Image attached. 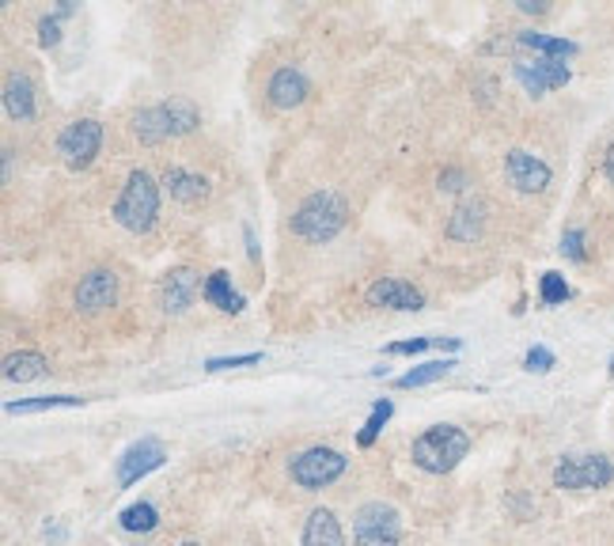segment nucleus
<instances>
[{
  "label": "nucleus",
  "mask_w": 614,
  "mask_h": 546,
  "mask_svg": "<svg viewBox=\"0 0 614 546\" xmlns=\"http://www.w3.org/2000/svg\"><path fill=\"white\" fill-rule=\"evenodd\" d=\"M202 125V110H197L194 99L186 95H171V99L156 102V107H145L130 118V130L141 145H164L171 137H186Z\"/></svg>",
  "instance_id": "obj_1"
},
{
  "label": "nucleus",
  "mask_w": 614,
  "mask_h": 546,
  "mask_svg": "<svg viewBox=\"0 0 614 546\" xmlns=\"http://www.w3.org/2000/svg\"><path fill=\"white\" fill-rule=\"evenodd\" d=\"M346 225H349V202L338 190H315V194H308L289 220L292 235H300L304 243H330Z\"/></svg>",
  "instance_id": "obj_2"
},
{
  "label": "nucleus",
  "mask_w": 614,
  "mask_h": 546,
  "mask_svg": "<svg viewBox=\"0 0 614 546\" xmlns=\"http://www.w3.org/2000/svg\"><path fill=\"white\" fill-rule=\"evenodd\" d=\"M470 452V433L459 429V425H429L418 440H413L410 456L413 466H421L425 474H448L467 459Z\"/></svg>",
  "instance_id": "obj_3"
},
{
  "label": "nucleus",
  "mask_w": 614,
  "mask_h": 546,
  "mask_svg": "<svg viewBox=\"0 0 614 546\" xmlns=\"http://www.w3.org/2000/svg\"><path fill=\"white\" fill-rule=\"evenodd\" d=\"M159 217V182L145 168H133L125 175L122 197L115 202V220L133 235H145L156 228Z\"/></svg>",
  "instance_id": "obj_4"
},
{
  "label": "nucleus",
  "mask_w": 614,
  "mask_h": 546,
  "mask_svg": "<svg viewBox=\"0 0 614 546\" xmlns=\"http://www.w3.org/2000/svg\"><path fill=\"white\" fill-rule=\"evenodd\" d=\"M349 459L338 452V448H308V452H300L297 459L289 463V478L297 482L300 489H308V494H315V489H326L334 486V482L346 474Z\"/></svg>",
  "instance_id": "obj_5"
},
{
  "label": "nucleus",
  "mask_w": 614,
  "mask_h": 546,
  "mask_svg": "<svg viewBox=\"0 0 614 546\" xmlns=\"http://www.w3.org/2000/svg\"><path fill=\"white\" fill-rule=\"evenodd\" d=\"M353 543L357 546H402V520L387 501H369L353 512Z\"/></svg>",
  "instance_id": "obj_6"
},
{
  "label": "nucleus",
  "mask_w": 614,
  "mask_h": 546,
  "mask_svg": "<svg viewBox=\"0 0 614 546\" xmlns=\"http://www.w3.org/2000/svg\"><path fill=\"white\" fill-rule=\"evenodd\" d=\"M614 482V463L607 456H565L562 463L554 466V486L557 489H577V494H588V489H603Z\"/></svg>",
  "instance_id": "obj_7"
},
{
  "label": "nucleus",
  "mask_w": 614,
  "mask_h": 546,
  "mask_svg": "<svg viewBox=\"0 0 614 546\" xmlns=\"http://www.w3.org/2000/svg\"><path fill=\"white\" fill-rule=\"evenodd\" d=\"M99 148H103V122H95V118H76V122H69L58 137V153L69 171L92 168Z\"/></svg>",
  "instance_id": "obj_8"
},
{
  "label": "nucleus",
  "mask_w": 614,
  "mask_h": 546,
  "mask_svg": "<svg viewBox=\"0 0 614 546\" xmlns=\"http://www.w3.org/2000/svg\"><path fill=\"white\" fill-rule=\"evenodd\" d=\"M164 459H167L164 440H156V437L133 440V445L122 452V459H118V486L122 489L137 486L141 478H148V474L164 466Z\"/></svg>",
  "instance_id": "obj_9"
},
{
  "label": "nucleus",
  "mask_w": 614,
  "mask_h": 546,
  "mask_svg": "<svg viewBox=\"0 0 614 546\" xmlns=\"http://www.w3.org/2000/svg\"><path fill=\"white\" fill-rule=\"evenodd\" d=\"M513 76L523 84V92H528L531 99H542L546 92L565 88V84L573 81V69L565 65V61L535 58V61H516V65H513Z\"/></svg>",
  "instance_id": "obj_10"
},
{
  "label": "nucleus",
  "mask_w": 614,
  "mask_h": 546,
  "mask_svg": "<svg viewBox=\"0 0 614 546\" xmlns=\"http://www.w3.org/2000/svg\"><path fill=\"white\" fill-rule=\"evenodd\" d=\"M197 292H205L202 274L194 266H174V270L164 274V284H159V307H164V315H186Z\"/></svg>",
  "instance_id": "obj_11"
},
{
  "label": "nucleus",
  "mask_w": 614,
  "mask_h": 546,
  "mask_svg": "<svg viewBox=\"0 0 614 546\" xmlns=\"http://www.w3.org/2000/svg\"><path fill=\"white\" fill-rule=\"evenodd\" d=\"M364 300H369V307H387V312H421L425 307V292L402 277H376Z\"/></svg>",
  "instance_id": "obj_12"
},
{
  "label": "nucleus",
  "mask_w": 614,
  "mask_h": 546,
  "mask_svg": "<svg viewBox=\"0 0 614 546\" xmlns=\"http://www.w3.org/2000/svg\"><path fill=\"white\" fill-rule=\"evenodd\" d=\"M505 171H508V182H513L520 194H542V190L550 186V179H554L550 163H542L535 153H528V148H513V153H505Z\"/></svg>",
  "instance_id": "obj_13"
},
{
  "label": "nucleus",
  "mask_w": 614,
  "mask_h": 546,
  "mask_svg": "<svg viewBox=\"0 0 614 546\" xmlns=\"http://www.w3.org/2000/svg\"><path fill=\"white\" fill-rule=\"evenodd\" d=\"M115 300H118V274L92 270L76 284L73 304H76V312H84V315H99V312H107V307H115Z\"/></svg>",
  "instance_id": "obj_14"
},
{
  "label": "nucleus",
  "mask_w": 614,
  "mask_h": 546,
  "mask_svg": "<svg viewBox=\"0 0 614 546\" xmlns=\"http://www.w3.org/2000/svg\"><path fill=\"white\" fill-rule=\"evenodd\" d=\"M308 95H311V81H308L304 73H300L297 65H281L274 76H269V84H266V99H269V107H277V110L304 107Z\"/></svg>",
  "instance_id": "obj_15"
},
{
  "label": "nucleus",
  "mask_w": 614,
  "mask_h": 546,
  "mask_svg": "<svg viewBox=\"0 0 614 546\" xmlns=\"http://www.w3.org/2000/svg\"><path fill=\"white\" fill-rule=\"evenodd\" d=\"M159 186L182 205H197L209 197V179L197 175V171H186V168H167L164 179H159Z\"/></svg>",
  "instance_id": "obj_16"
},
{
  "label": "nucleus",
  "mask_w": 614,
  "mask_h": 546,
  "mask_svg": "<svg viewBox=\"0 0 614 546\" xmlns=\"http://www.w3.org/2000/svg\"><path fill=\"white\" fill-rule=\"evenodd\" d=\"M516 46H523V50H531L535 58H546V61H569L580 53V46L569 43V38L539 35V31H516Z\"/></svg>",
  "instance_id": "obj_17"
},
{
  "label": "nucleus",
  "mask_w": 614,
  "mask_h": 546,
  "mask_svg": "<svg viewBox=\"0 0 614 546\" xmlns=\"http://www.w3.org/2000/svg\"><path fill=\"white\" fill-rule=\"evenodd\" d=\"M202 296H205V304L217 307V312H225V315H239L246 307L243 292L231 289L228 270H213L209 277H205V292H202Z\"/></svg>",
  "instance_id": "obj_18"
},
{
  "label": "nucleus",
  "mask_w": 614,
  "mask_h": 546,
  "mask_svg": "<svg viewBox=\"0 0 614 546\" xmlns=\"http://www.w3.org/2000/svg\"><path fill=\"white\" fill-rule=\"evenodd\" d=\"M4 110L12 122H31L35 118V84L27 76L12 73L4 81Z\"/></svg>",
  "instance_id": "obj_19"
},
{
  "label": "nucleus",
  "mask_w": 614,
  "mask_h": 546,
  "mask_svg": "<svg viewBox=\"0 0 614 546\" xmlns=\"http://www.w3.org/2000/svg\"><path fill=\"white\" fill-rule=\"evenodd\" d=\"M304 546H349L346 543V532H341L338 517H334L330 509H315L308 517L304 524V539H300Z\"/></svg>",
  "instance_id": "obj_20"
},
{
  "label": "nucleus",
  "mask_w": 614,
  "mask_h": 546,
  "mask_svg": "<svg viewBox=\"0 0 614 546\" xmlns=\"http://www.w3.org/2000/svg\"><path fill=\"white\" fill-rule=\"evenodd\" d=\"M485 225V205L482 202H462L448 220V235L459 243H474Z\"/></svg>",
  "instance_id": "obj_21"
},
{
  "label": "nucleus",
  "mask_w": 614,
  "mask_h": 546,
  "mask_svg": "<svg viewBox=\"0 0 614 546\" xmlns=\"http://www.w3.org/2000/svg\"><path fill=\"white\" fill-rule=\"evenodd\" d=\"M50 372V361L35 350H20L12 357H4V379L8 384H31V379L46 376Z\"/></svg>",
  "instance_id": "obj_22"
},
{
  "label": "nucleus",
  "mask_w": 614,
  "mask_h": 546,
  "mask_svg": "<svg viewBox=\"0 0 614 546\" xmlns=\"http://www.w3.org/2000/svg\"><path fill=\"white\" fill-rule=\"evenodd\" d=\"M452 368H456V361H452V357H444V361H425V364H418V368L406 372V376H398V379H395V387H398V391H413V387H429V384H436V379L448 376Z\"/></svg>",
  "instance_id": "obj_23"
},
{
  "label": "nucleus",
  "mask_w": 614,
  "mask_h": 546,
  "mask_svg": "<svg viewBox=\"0 0 614 546\" xmlns=\"http://www.w3.org/2000/svg\"><path fill=\"white\" fill-rule=\"evenodd\" d=\"M87 399L80 395H43V399H20L8 402L4 414H46V410H61V407H84Z\"/></svg>",
  "instance_id": "obj_24"
},
{
  "label": "nucleus",
  "mask_w": 614,
  "mask_h": 546,
  "mask_svg": "<svg viewBox=\"0 0 614 546\" xmlns=\"http://www.w3.org/2000/svg\"><path fill=\"white\" fill-rule=\"evenodd\" d=\"M118 524H122L125 532H133V535H148V532H156V527H159V512H156L153 501H137V505H130V509L118 512Z\"/></svg>",
  "instance_id": "obj_25"
},
{
  "label": "nucleus",
  "mask_w": 614,
  "mask_h": 546,
  "mask_svg": "<svg viewBox=\"0 0 614 546\" xmlns=\"http://www.w3.org/2000/svg\"><path fill=\"white\" fill-rule=\"evenodd\" d=\"M425 350H452V353H459L462 350V338H406V342L387 345L384 353H390V357H413V353H425Z\"/></svg>",
  "instance_id": "obj_26"
},
{
  "label": "nucleus",
  "mask_w": 614,
  "mask_h": 546,
  "mask_svg": "<svg viewBox=\"0 0 614 546\" xmlns=\"http://www.w3.org/2000/svg\"><path fill=\"white\" fill-rule=\"evenodd\" d=\"M390 414H395L390 399H376V402H372V414H369V422L361 425V433H357V445H361V448H372V445H376L380 433H384V425L390 422Z\"/></svg>",
  "instance_id": "obj_27"
},
{
  "label": "nucleus",
  "mask_w": 614,
  "mask_h": 546,
  "mask_svg": "<svg viewBox=\"0 0 614 546\" xmlns=\"http://www.w3.org/2000/svg\"><path fill=\"white\" fill-rule=\"evenodd\" d=\"M73 12H76L73 0H61L58 12L43 15V23H38V43H43V46H58L61 43V20H69Z\"/></svg>",
  "instance_id": "obj_28"
},
{
  "label": "nucleus",
  "mask_w": 614,
  "mask_h": 546,
  "mask_svg": "<svg viewBox=\"0 0 614 546\" xmlns=\"http://www.w3.org/2000/svg\"><path fill=\"white\" fill-rule=\"evenodd\" d=\"M569 296H573V289H569V281H565L562 274H557V270L542 274V281H539V300H542V304L557 307V304H565Z\"/></svg>",
  "instance_id": "obj_29"
},
{
  "label": "nucleus",
  "mask_w": 614,
  "mask_h": 546,
  "mask_svg": "<svg viewBox=\"0 0 614 546\" xmlns=\"http://www.w3.org/2000/svg\"><path fill=\"white\" fill-rule=\"evenodd\" d=\"M562 255L573 258V263H585L588 251H585V232L580 228H569V232L562 235Z\"/></svg>",
  "instance_id": "obj_30"
},
{
  "label": "nucleus",
  "mask_w": 614,
  "mask_h": 546,
  "mask_svg": "<svg viewBox=\"0 0 614 546\" xmlns=\"http://www.w3.org/2000/svg\"><path fill=\"white\" fill-rule=\"evenodd\" d=\"M262 353H239V357H209L205 372H228V368H246V364H258Z\"/></svg>",
  "instance_id": "obj_31"
},
{
  "label": "nucleus",
  "mask_w": 614,
  "mask_h": 546,
  "mask_svg": "<svg viewBox=\"0 0 614 546\" xmlns=\"http://www.w3.org/2000/svg\"><path fill=\"white\" fill-rule=\"evenodd\" d=\"M554 364H557V357L546 350V345H531L528 357H523V368H528V372H539V376H542V372L554 368Z\"/></svg>",
  "instance_id": "obj_32"
},
{
  "label": "nucleus",
  "mask_w": 614,
  "mask_h": 546,
  "mask_svg": "<svg viewBox=\"0 0 614 546\" xmlns=\"http://www.w3.org/2000/svg\"><path fill=\"white\" fill-rule=\"evenodd\" d=\"M462 186H467V175H462L459 168L441 171V190H452V194H456V190H462Z\"/></svg>",
  "instance_id": "obj_33"
},
{
  "label": "nucleus",
  "mask_w": 614,
  "mask_h": 546,
  "mask_svg": "<svg viewBox=\"0 0 614 546\" xmlns=\"http://www.w3.org/2000/svg\"><path fill=\"white\" fill-rule=\"evenodd\" d=\"M516 8H520V12H528V15H542L546 12V0H516Z\"/></svg>",
  "instance_id": "obj_34"
},
{
  "label": "nucleus",
  "mask_w": 614,
  "mask_h": 546,
  "mask_svg": "<svg viewBox=\"0 0 614 546\" xmlns=\"http://www.w3.org/2000/svg\"><path fill=\"white\" fill-rule=\"evenodd\" d=\"M243 240H246V255H251V263H258V240H254L251 228H243Z\"/></svg>",
  "instance_id": "obj_35"
},
{
  "label": "nucleus",
  "mask_w": 614,
  "mask_h": 546,
  "mask_svg": "<svg viewBox=\"0 0 614 546\" xmlns=\"http://www.w3.org/2000/svg\"><path fill=\"white\" fill-rule=\"evenodd\" d=\"M603 175H607L614 182V141H611V148H607V156H603Z\"/></svg>",
  "instance_id": "obj_36"
},
{
  "label": "nucleus",
  "mask_w": 614,
  "mask_h": 546,
  "mask_svg": "<svg viewBox=\"0 0 614 546\" xmlns=\"http://www.w3.org/2000/svg\"><path fill=\"white\" fill-rule=\"evenodd\" d=\"M12 160H15V153L4 148V182H12Z\"/></svg>",
  "instance_id": "obj_37"
},
{
  "label": "nucleus",
  "mask_w": 614,
  "mask_h": 546,
  "mask_svg": "<svg viewBox=\"0 0 614 546\" xmlns=\"http://www.w3.org/2000/svg\"><path fill=\"white\" fill-rule=\"evenodd\" d=\"M182 546H197V543H182Z\"/></svg>",
  "instance_id": "obj_38"
},
{
  "label": "nucleus",
  "mask_w": 614,
  "mask_h": 546,
  "mask_svg": "<svg viewBox=\"0 0 614 546\" xmlns=\"http://www.w3.org/2000/svg\"><path fill=\"white\" fill-rule=\"evenodd\" d=\"M611 372H614V357H611Z\"/></svg>",
  "instance_id": "obj_39"
}]
</instances>
